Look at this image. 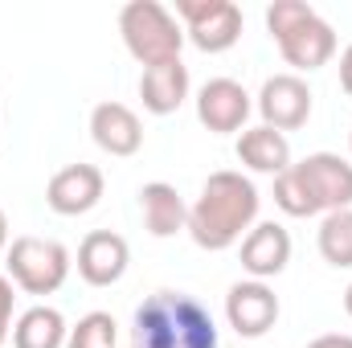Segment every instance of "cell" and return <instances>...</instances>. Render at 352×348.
<instances>
[{
  "instance_id": "obj_1",
  "label": "cell",
  "mask_w": 352,
  "mask_h": 348,
  "mask_svg": "<svg viewBox=\"0 0 352 348\" xmlns=\"http://www.w3.org/2000/svg\"><path fill=\"white\" fill-rule=\"evenodd\" d=\"M258 205H263V197H258L250 176L221 168L201 184L197 201L188 205V226L184 230L201 250L221 254V250L238 246L258 226Z\"/></svg>"
},
{
  "instance_id": "obj_2",
  "label": "cell",
  "mask_w": 352,
  "mask_h": 348,
  "mask_svg": "<svg viewBox=\"0 0 352 348\" xmlns=\"http://www.w3.org/2000/svg\"><path fill=\"white\" fill-rule=\"evenodd\" d=\"M131 348H221V336L201 299L156 291L131 316Z\"/></svg>"
},
{
  "instance_id": "obj_3",
  "label": "cell",
  "mask_w": 352,
  "mask_h": 348,
  "mask_svg": "<svg viewBox=\"0 0 352 348\" xmlns=\"http://www.w3.org/2000/svg\"><path fill=\"white\" fill-rule=\"evenodd\" d=\"M266 29L278 41V54L291 70L311 74L336 58V29L303 0H274L266 4Z\"/></svg>"
},
{
  "instance_id": "obj_4",
  "label": "cell",
  "mask_w": 352,
  "mask_h": 348,
  "mask_svg": "<svg viewBox=\"0 0 352 348\" xmlns=\"http://www.w3.org/2000/svg\"><path fill=\"white\" fill-rule=\"evenodd\" d=\"M119 33L127 54L148 70V66H164L180 62V45H184V29L160 0H131L119 8Z\"/></svg>"
},
{
  "instance_id": "obj_5",
  "label": "cell",
  "mask_w": 352,
  "mask_h": 348,
  "mask_svg": "<svg viewBox=\"0 0 352 348\" xmlns=\"http://www.w3.org/2000/svg\"><path fill=\"white\" fill-rule=\"evenodd\" d=\"M4 266H8V279L12 287H21L25 295H54L66 274H70V250L54 238H37V234H21L8 242V254H4Z\"/></svg>"
},
{
  "instance_id": "obj_6",
  "label": "cell",
  "mask_w": 352,
  "mask_h": 348,
  "mask_svg": "<svg viewBox=\"0 0 352 348\" xmlns=\"http://www.w3.org/2000/svg\"><path fill=\"white\" fill-rule=\"evenodd\" d=\"M176 17L201 54H226L242 37V8L234 0H176Z\"/></svg>"
},
{
  "instance_id": "obj_7",
  "label": "cell",
  "mask_w": 352,
  "mask_h": 348,
  "mask_svg": "<svg viewBox=\"0 0 352 348\" xmlns=\"http://www.w3.org/2000/svg\"><path fill=\"white\" fill-rule=\"evenodd\" d=\"M291 173L299 176V184L311 197L316 213L352 209V164L344 156H336V152H311L299 164H291Z\"/></svg>"
},
{
  "instance_id": "obj_8",
  "label": "cell",
  "mask_w": 352,
  "mask_h": 348,
  "mask_svg": "<svg viewBox=\"0 0 352 348\" xmlns=\"http://www.w3.org/2000/svg\"><path fill=\"white\" fill-rule=\"evenodd\" d=\"M226 320L242 340H263L278 324V295L258 279L234 283L230 295H226Z\"/></svg>"
},
{
  "instance_id": "obj_9",
  "label": "cell",
  "mask_w": 352,
  "mask_h": 348,
  "mask_svg": "<svg viewBox=\"0 0 352 348\" xmlns=\"http://www.w3.org/2000/svg\"><path fill=\"white\" fill-rule=\"evenodd\" d=\"M258 115L274 131H295L311 119V87L299 74H274L258 90Z\"/></svg>"
},
{
  "instance_id": "obj_10",
  "label": "cell",
  "mask_w": 352,
  "mask_h": 348,
  "mask_svg": "<svg viewBox=\"0 0 352 348\" xmlns=\"http://www.w3.org/2000/svg\"><path fill=\"white\" fill-rule=\"evenodd\" d=\"M254 102L242 83L234 78H209L197 94V119L201 127H209L213 135H230V131H246Z\"/></svg>"
},
{
  "instance_id": "obj_11",
  "label": "cell",
  "mask_w": 352,
  "mask_h": 348,
  "mask_svg": "<svg viewBox=\"0 0 352 348\" xmlns=\"http://www.w3.org/2000/svg\"><path fill=\"white\" fill-rule=\"evenodd\" d=\"M102 188H107V180H102V173L94 164H66V168H58L50 176L45 201L62 217H82L102 201Z\"/></svg>"
},
{
  "instance_id": "obj_12",
  "label": "cell",
  "mask_w": 352,
  "mask_h": 348,
  "mask_svg": "<svg viewBox=\"0 0 352 348\" xmlns=\"http://www.w3.org/2000/svg\"><path fill=\"white\" fill-rule=\"evenodd\" d=\"M90 140L107 156L127 160V156H135L144 148V123H140V115L127 102H115L111 98V102H98L90 111Z\"/></svg>"
},
{
  "instance_id": "obj_13",
  "label": "cell",
  "mask_w": 352,
  "mask_h": 348,
  "mask_svg": "<svg viewBox=\"0 0 352 348\" xmlns=\"http://www.w3.org/2000/svg\"><path fill=\"white\" fill-rule=\"evenodd\" d=\"M127 262H131V246L115 230H94L78 246V274L90 287H115L127 274Z\"/></svg>"
},
{
  "instance_id": "obj_14",
  "label": "cell",
  "mask_w": 352,
  "mask_h": 348,
  "mask_svg": "<svg viewBox=\"0 0 352 348\" xmlns=\"http://www.w3.org/2000/svg\"><path fill=\"white\" fill-rule=\"evenodd\" d=\"M291 262V234L278 226V221H258L246 238H242V270L250 279H274L283 274Z\"/></svg>"
},
{
  "instance_id": "obj_15",
  "label": "cell",
  "mask_w": 352,
  "mask_h": 348,
  "mask_svg": "<svg viewBox=\"0 0 352 348\" xmlns=\"http://www.w3.org/2000/svg\"><path fill=\"white\" fill-rule=\"evenodd\" d=\"M140 209H144V226L152 238H173L188 226V205L168 180H152L140 188Z\"/></svg>"
},
{
  "instance_id": "obj_16",
  "label": "cell",
  "mask_w": 352,
  "mask_h": 348,
  "mask_svg": "<svg viewBox=\"0 0 352 348\" xmlns=\"http://www.w3.org/2000/svg\"><path fill=\"white\" fill-rule=\"evenodd\" d=\"M238 160H242L250 173L278 176V173L291 168V144H287L283 131L258 123V127H246V131L238 135Z\"/></svg>"
},
{
  "instance_id": "obj_17",
  "label": "cell",
  "mask_w": 352,
  "mask_h": 348,
  "mask_svg": "<svg viewBox=\"0 0 352 348\" xmlns=\"http://www.w3.org/2000/svg\"><path fill=\"white\" fill-rule=\"evenodd\" d=\"M140 98H144V111H152V115L180 111V102L188 98V66L184 62L148 66L140 74Z\"/></svg>"
},
{
  "instance_id": "obj_18",
  "label": "cell",
  "mask_w": 352,
  "mask_h": 348,
  "mask_svg": "<svg viewBox=\"0 0 352 348\" xmlns=\"http://www.w3.org/2000/svg\"><path fill=\"white\" fill-rule=\"evenodd\" d=\"M66 316L45 303L21 312V320L12 324V348H66Z\"/></svg>"
},
{
  "instance_id": "obj_19",
  "label": "cell",
  "mask_w": 352,
  "mask_h": 348,
  "mask_svg": "<svg viewBox=\"0 0 352 348\" xmlns=\"http://www.w3.org/2000/svg\"><path fill=\"white\" fill-rule=\"evenodd\" d=\"M320 254L328 266H352V209H336V213H324L320 221Z\"/></svg>"
},
{
  "instance_id": "obj_20",
  "label": "cell",
  "mask_w": 352,
  "mask_h": 348,
  "mask_svg": "<svg viewBox=\"0 0 352 348\" xmlns=\"http://www.w3.org/2000/svg\"><path fill=\"white\" fill-rule=\"evenodd\" d=\"M115 340H119L115 320H111L107 312H87V316L70 328L66 348H115Z\"/></svg>"
},
{
  "instance_id": "obj_21",
  "label": "cell",
  "mask_w": 352,
  "mask_h": 348,
  "mask_svg": "<svg viewBox=\"0 0 352 348\" xmlns=\"http://www.w3.org/2000/svg\"><path fill=\"white\" fill-rule=\"evenodd\" d=\"M274 205H278L287 217H316V205H311V197L303 193L299 176L291 173V168L274 176Z\"/></svg>"
},
{
  "instance_id": "obj_22",
  "label": "cell",
  "mask_w": 352,
  "mask_h": 348,
  "mask_svg": "<svg viewBox=\"0 0 352 348\" xmlns=\"http://www.w3.org/2000/svg\"><path fill=\"white\" fill-rule=\"evenodd\" d=\"M12 303H16V287L8 274H0V345L12 336Z\"/></svg>"
},
{
  "instance_id": "obj_23",
  "label": "cell",
  "mask_w": 352,
  "mask_h": 348,
  "mask_svg": "<svg viewBox=\"0 0 352 348\" xmlns=\"http://www.w3.org/2000/svg\"><path fill=\"white\" fill-rule=\"evenodd\" d=\"M307 348H352V336H344V332H328V336H316Z\"/></svg>"
},
{
  "instance_id": "obj_24",
  "label": "cell",
  "mask_w": 352,
  "mask_h": 348,
  "mask_svg": "<svg viewBox=\"0 0 352 348\" xmlns=\"http://www.w3.org/2000/svg\"><path fill=\"white\" fill-rule=\"evenodd\" d=\"M340 87H344V94L352 98V45L340 54Z\"/></svg>"
},
{
  "instance_id": "obj_25",
  "label": "cell",
  "mask_w": 352,
  "mask_h": 348,
  "mask_svg": "<svg viewBox=\"0 0 352 348\" xmlns=\"http://www.w3.org/2000/svg\"><path fill=\"white\" fill-rule=\"evenodd\" d=\"M0 254H8V217L0 209Z\"/></svg>"
},
{
  "instance_id": "obj_26",
  "label": "cell",
  "mask_w": 352,
  "mask_h": 348,
  "mask_svg": "<svg viewBox=\"0 0 352 348\" xmlns=\"http://www.w3.org/2000/svg\"><path fill=\"white\" fill-rule=\"evenodd\" d=\"M344 312L352 316V283H349V291H344Z\"/></svg>"
}]
</instances>
